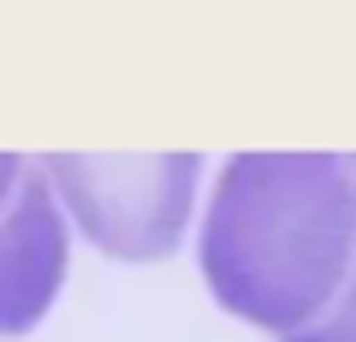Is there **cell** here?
Segmentation results:
<instances>
[{
  "label": "cell",
  "instance_id": "8992f818",
  "mask_svg": "<svg viewBox=\"0 0 356 342\" xmlns=\"http://www.w3.org/2000/svg\"><path fill=\"white\" fill-rule=\"evenodd\" d=\"M352 162H356V158H352Z\"/></svg>",
  "mask_w": 356,
  "mask_h": 342
},
{
  "label": "cell",
  "instance_id": "3957f363",
  "mask_svg": "<svg viewBox=\"0 0 356 342\" xmlns=\"http://www.w3.org/2000/svg\"><path fill=\"white\" fill-rule=\"evenodd\" d=\"M68 280V216L41 162L0 207V338L32 334Z\"/></svg>",
  "mask_w": 356,
  "mask_h": 342
},
{
  "label": "cell",
  "instance_id": "7a4b0ae2",
  "mask_svg": "<svg viewBox=\"0 0 356 342\" xmlns=\"http://www.w3.org/2000/svg\"><path fill=\"white\" fill-rule=\"evenodd\" d=\"M63 216L118 262H163L181 248L199 198V153H45Z\"/></svg>",
  "mask_w": 356,
  "mask_h": 342
},
{
  "label": "cell",
  "instance_id": "277c9868",
  "mask_svg": "<svg viewBox=\"0 0 356 342\" xmlns=\"http://www.w3.org/2000/svg\"><path fill=\"white\" fill-rule=\"evenodd\" d=\"M280 342H356V262H352L348 280H343L339 298H334L307 329H298V334H289Z\"/></svg>",
  "mask_w": 356,
  "mask_h": 342
},
{
  "label": "cell",
  "instance_id": "6da1fadb",
  "mask_svg": "<svg viewBox=\"0 0 356 342\" xmlns=\"http://www.w3.org/2000/svg\"><path fill=\"white\" fill-rule=\"evenodd\" d=\"M356 262V162L343 153H235L199 225V271L221 311L266 334L307 329Z\"/></svg>",
  "mask_w": 356,
  "mask_h": 342
},
{
  "label": "cell",
  "instance_id": "5b68a950",
  "mask_svg": "<svg viewBox=\"0 0 356 342\" xmlns=\"http://www.w3.org/2000/svg\"><path fill=\"white\" fill-rule=\"evenodd\" d=\"M23 171H27V158H23V153H0V207H5V203L18 194Z\"/></svg>",
  "mask_w": 356,
  "mask_h": 342
}]
</instances>
